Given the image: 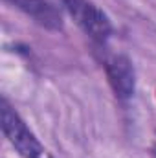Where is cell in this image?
<instances>
[{
    "instance_id": "1",
    "label": "cell",
    "mask_w": 156,
    "mask_h": 158,
    "mask_svg": "<svg viewBox=\"0 0 156 158\" xmlns=\"http://www.w3.org/2000/svg\"><path fill=\"white\" fill-rule=\"evenodd\" d=\"M74 22L96 46H105L112 35V22L109 15L92 0H59Z\"/></svg>"
},
{
    "instance_id": "2",
    "label": "cell",
    "mask_w": 156,
    "mask_h": 158,
    "mask_svg": "<svg viewBox=\"0 0 156 158\" xmlns=\"http://www.w3.org/2000/svg\"><path fill=\"white\" fill-rule=\"evenodd\" d=\"M0 119L4 136L22 158H48L37 136L30 131L26 121L18 116V112L7 103L6 98L0 101Z\"/></svg>"
},
{
    "instance_id": "3",
    "label": "cell",
    "mask_w": 156,
    "mask_h": 158,
    "mask_svg": "<svg viewBox=\"0 0 156 158\" xmlns=\"http://www.w3.org/2000/svg\"><path fill=\"white\" fill-rule=\"evenodd\" d=\"M103 68L109 79V85L119 101H127L134 96L136 74L132 61L125 53H103Z\"/></svg>"
},
{
    "instance_id": "4",
    "label": "cell",
    "mask_w": 156,
    "mask_h": 158,
    "mask_svg": "<svg viewBox=\"0 0 156 158\" xmlns=\"http://www.w3.org/2000/svg\"><path fill=\"white\" fill-rule=\"evenodd\" d=\"M24 11L30 19H33L39 26L50 31H61L64 28L63 13L51 0H6Z\"/></svg>"
}]
</instances>
